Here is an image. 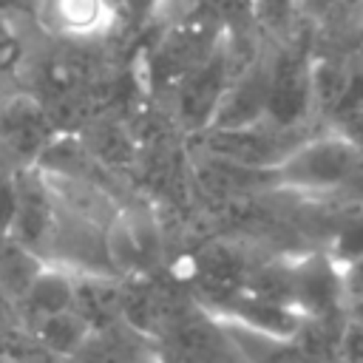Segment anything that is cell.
<instances>
[{"label": "cell", "mask_w": 363, "mask_h": 363, "mask_svg": "<svg viewBox=\"0 0 363 363\" xmlns=\"http://www.w3.org/2000/svg\"><path fill=\"white\" fill-rule=\"evenodd\" d=\"M363 150H357L335 128L326 133H309L289 156L272 170L275 184L301 193H329L352 184L360 176Z\"/></svg>", "instance_id": "1"}, {"label": "cell", "mask_w": 363, "mask_h": 363, "mask_svg": "<svg viewBox=\"0 0 363 363\" xmlns=\"http://www.w3.org/2000/svg\"><path fill=\"white\" fill-rule=\"evenodd\" d=\"M329 258L340 267V264H349L354 258L363 255V221H349L346 227H340L329 244Z\"/></svg>", "instance_id": "17"}, {"label": "cell", "mask_w": 363, "mask_h": 363, "mask_svg": "<svg viewBox=\"0 0 363 363\" xmlns=\"http://www.w3.org/2000/svg\"><path fill=\"white\" fill-rule=\"evenodd\" d=\"M306 136V125L284 128L261 119L244 128H207L201 130V147L207 156L230 164H241L250 170H275Z\"/></svg>", "instance_id": "2"}, {"label": "cell", "mask_w": 363, "mask_h": 363, "mask_svg": "<svg viewBox=\"0 0 363 363\" xmlns=\"http://www.w3.org/2000/svg\"><path fill=\"white\" fill-rule=\"evenodd\" d=\"M14 187H17V213H14L11 235L45 258V247H48V238L57 221L60 199L51 182H45V176L34 170L31 164L14 170Z\"/></svg>", "instance_id": "5"}, {"label": "cell", "mask_w": 363, "mask_h": 363, "mask_svg": "<svg viewBox=\"0 0 363 363\" xmlns=\"http://www.w3.org/2000/svg\"><path fill=\"white\" fill-rule=\"evenodd\" d=\"M315 102V65L309 62L306 51L284 48L278 57H272L267 119L284 128H303Z\"/></svg>", "instance_id": "3"}, {"label": "cell", "mask_w": 363, "mask_h": 363, "mask_svg": "<svg viewBox=\"0 0 363 363\" xmlns=\"http://www.w3.org/2000/svg\"><path fill=\"white\" fill-rule=\"evenodd\" d=\"M31 332L37 335L45 354L57 363L71 360L82 349V343L91 337V326L74 309H65V312H57V315H48L31 323Z\"/></svg>", "instance_id": "14"}, {"label": "cell", "mask_w": 363, "mask_h": 363, "mask_svg": "<svg viewBox=\"0 0 363 363\" xmlns=\"http://www.w3.org/2000/svg\"><path fill=\"white\" fill-rule=\"evenodd\" d=\"M340 289H343V301H354L357 295H363V255L349 261V264H340Z\"/></svg>", "instance_id": "22"}, {"label": "cell", "mask_w": 363, "mask_h": 363, "mask_svg": "<svg viewBox=\"0 0 363 363\" xmlns=\"http://www.w3.org/2000/svg\"><path fill=\"white\" fill-rule=\"evenodd\" d=\"M343 312H346V318H352V320H357V323H363V295H357L354 301H349Z\"/></svg>", "instance_id": "25"}, {"label": "cell", "mask_w": 363, "mask_h": 363, "mask_svg": "<svg viewBox=\"0 0 363 363\" xmlns=\"http://www.w3.org/2000/svg\"><path fill=\"white\" fill-rule=\"evenodd\" d=\"M252 9H255V17L264 28L281 31L292 20L295 0H252Z\"/></svg>", "instance_id": "19"}, {"label": "cell", "mask_w": 363, "mask_h": 363, "mask_svg": "<svg viewBox=\"0 0 363 363\" xmlns=\"http://www.w3.org/2000/svg\"><path fill=\"white\" fill-rule=\"evenodd\" d=\"M238 363H312L306 352L292 337H272L261 332H250L235 323L218 320Z\"/></svg>", "instance_id": "13"}, {"label": "cell", "mask_w": 363, "mask_h": 363, "mask_svg": "<svg viewBox=\"0 0 363 363\" xmlns=\"http://www.w3.org/2000/svg\"><path fill=\"white\" fill-rule=\"evenodd\" d=\"M14 213H17V187H14V173H11L6 182H0V235L11 233Z\"/></svg>", "instance_id": "23"}, {"label": "cell", "mask_w": 363, "mask_h": 363, "mask_svg": "<svg viewBox=\"0 0 363 363\" xmlns=\"http://www.w3.org/2000/svg\"><path fill=\"white\" fill-rule=\"evenodd\" d=\"M45 264L48 261L40 252L20 244L11 233L0 235V289L11 303L23 298V292L31 286V281L40 275Z\"/></svg>", "instance_id": "15"}, {"label": "cell", "mask_w": 363, "mask_h": 363, "mask_svg": "<svg viewBox=\"0 0 363 363\" xmlns=\"http://www.w3.org/2000/svg\"><path fill=\"white\" fill-rule=\"evenodd\" d=\"M153 343L119 323L102 332H91L82 349L65 363H145L153 354Z\"/></svg>", "instance_id": "12"}, {"label": "cell", "mask_w": 363, "mask_h": 363, "mask_svg": "<svg viewBox=\"0 0 363 363\" xmlns=\"http://www.w3.org/2000/svg\"><path fill=\"white\" fill-rule=\"evenodd\" d=\"M233 79V60L227 43H216L213 51L179 79V113L193 130H204Z\"/></svg>", "instance_id": "4"}, {"label": "cell", "mask_w": 363, "mask_h": 363, "mask_svg": "<svg viewBox=\"0 0 363 363\" xmlns=\"http://www.w3.org/2000/svg\"><path fill=\"white\" fill-rule=\"evenodd\" d=\"M145 363H167V360H162V357H159V354H156V352H153V354H150V357H147V360H145Z\"/></svg>", "instance_id": "27"}, {"label": "cell", "mask_w": 363, "mask_h": 363, "mask_svg": "<svg viewBox=\"0 0 363 363\" xmlns=\"http://www.w3.org/2000/svg\"><path fill=\"white\" fill-rule=\"evenodd\" d=\"M31 0H0V11L6 9H20V6H28Z\"/></svg>", "instance_id": "26"}, {"label": "cell", "mask_w": 363, "mask_h": 363, "mask_svg": "<svg viewBox=\"0 0 363 363\" xmlns=\"http://www.w3.org/2000/svg\"><path fill=\"white\" fill-rule=\"evenodd\" d=\"M0 145L9 156L34 164L51 145V116L48 111L26 94L0 102Z\"/></svg>", "instance_id": "8"}, {"label": "cell", "mask_w": 363, "mask_h": 363, "mask_svg": "<svg viewBox=\"0 0 363 363\" xmlns=\"http://www.w3.org/2000/svg\"><path fill=\"white\" fill-rule=\"evenodd\" d=\"M269 82H272V57H252L250 62H244V68L233 74L207 128H244L267 119Z\"/></svg>", "instance_id": "7"}, {"label": "cell", "mask_w": 363, "mask_h": 363, "mask_svg": "<svg viewBox=\"0 0 363 363\" xmlns=\"http://www.w3.org/2000/svg\"><path fill=\"white\" fill-rule=\"evenodd\" d=\"M74 303V272L60 264H45L40 275L31 281V286L23 292V298L14 303L17 318L31 326L48 315L65 312Z\"/></svg>", "instance_id": "11"}, {"label": "cell", "mask_w": 363, "mask_h": 363, "mask_svg": "<svg viewBox=\"0 0 363 363\" xmlns=\"http://www.w3.org/2000/svg\"><path fill=\"white\" fill-rule=\"evenodd\" d=\"M40 14L65 40H91L116 23L111 0H40Z\"/></svg>", "instance_id": "10"}, {"label": "cell", "mask_w": 363, "mask_h": 363, "mask_svg": "<svg viewBox=\"0 0 363 363\" xmlns=\"http://www.w3.org/2000/svg\"><path fill=\"white\" fill-rule=\"evenodd\" d=\"M289 303L303 318L340 315L346 309L340 269L329 252H312L289 264Z\"/></svg>", "instance_id": "6"}, {"label": "cell", "mask_w": 363, "mask_h": 363, "mask_svg": "<svg viewBox=\"0 0 363 363\" xmlns=\"http://www.w3.org/2000/svg\"><path fill=\"white\" fill-rule=\"evenodd\" d=\"M335 130H337V133H343V136H346L357 150H363V102H357V105H352V108L340 111Z\"/></svg>", "instance_id": "20"}, {"label": "cell", "mask_w": 363, "mask_h": 363, "mask_svg": "<svg viewBox=\"0 0 363 363\" xmlns=\"http://www.w3.org/2000/svg\"><path fill=\"white\" fill-rule=\"evenodd\" d=\"M37 360H51V357L40 346L31 326H26L23 320H11L0 326V363H37Z\"/></svg>", "instance_id": "16"}, {"label": "cell", "mask_w": 363, "mask_h": 363, "mask_svg": "<svg viewBox=\"0 0 363 363\" xmlns=\"http://www.w3.org/2000/svg\"><path fill=\"white\" fill-rule=\"evenodd\" d=\"M335 363H363V323H357L352 318L343 320Z\"/></svg>", "instance_id": "18"}, {"label": "cell", "mask_w": 363, "mask_h": 363, "mask_svg": "<svg viewBox=\"0 0 363 363\" xmlns=\"http://www.w3.org/2000/svg\"><path fill=\"white\" fill-rule=\"evenodd\" d=\"M11 320H20L17 318V309H14V303L3 295V289H0V326H6V323H11Z\"/></svg>", "instance_id": "24"}, {"label": "cell", "mask_w": 363, "mask_h": 363, "mask_svg": "<svg viewBox=\"0 0 363 363\" xmlns=\"http://www.w3.org/2000/svg\"><path fill=\"white\" fill-rule=\"evenodd\" d=\"M122 275L108 272H74V303L71 309L91 326L102 332L122 323Z\"/></svg>", "instance_id": "9"}, {"label": "cell", "mask_w": 363, "mask_h": 363, "mask_svg": "<svg viewBox=\"0 0 363 363\" xmlns=\"http://www.w3.org/2000/svg\"><path fill=\"white\" fill-rule=\"evenodd\" d=\"M23 60V45L14 34V28L0 20V71H11Z\"/></svg>", "instance_id": "21"}]
</instances>
